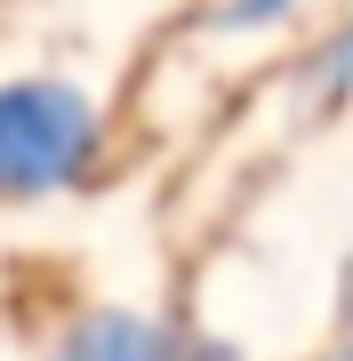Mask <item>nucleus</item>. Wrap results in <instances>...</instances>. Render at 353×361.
I'll return each mask as SVG.
<instances>
[{"mask_svg":"<svg viewBox=\"0 0 353 361\" xmlns=\"http://www.w3.org/2000/svg\"><path fill=\"white\" fill-rule=\"evenodd\" d=\"M97 169V104L65 80L0 89V193H49Z\"/></svg>","mask_w":353,"mask_h":361,"instance_id":"f257e3e1","label":"nucleus"},{"mask_svg":"<svg viewBox=\"0 0 353 361\" xmlns=\"http://www.w3.org/2000/svg\"><path fill=\"white\" fill-rule=\"evenodd\" d=\"M321 80H329V89H353V25L337 32V49H329V65H321Z\"/></svg>","mask_w":353,"mask_h":361,"instance_id":"7ed1b4c3","label":"nucleus"},{"mask_svg":"<svg viewBox=\"0 0 353 361\" xmlns=\"http://www.w3.org/2000/svg\"><path fill=\"white\" fill-rule=\"evenodd\" d=\"M193 361H233V353H193Z\"/></svg>","mask_w":353,"mask_h":361,"instance_id":"39448f33","label":"nucleus"},{"mask_svg":"<svg viewBox=\"0 0 353 361\" xmlns=\"http://www.w3.org/2000/svg\"><path fill=\"white\" fill-rule=\"evenodd\" d=\"M289 0H233V8H225V25H265V16H281Z\"/></svg>","mask_w":353,"mask_h":361,"instance_id":"20e7f679","label":"nucleus"},{"mask_svg":"<svg viewBox=\"0 0 353 361\" xmlns=\"http://www.w3.org/2000/svg\"><path fill=\"white\" fill-rule=\"evenodd\" d=\"M153 353H161V329H153V322L105 313V322H89V329H80L56 361H153Z\"/></svg>","mask_w":353,"mask_h":361,"instance_id":"f03ea898","label":"nucleus"}]
</instances>
